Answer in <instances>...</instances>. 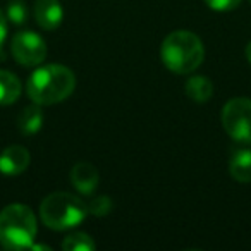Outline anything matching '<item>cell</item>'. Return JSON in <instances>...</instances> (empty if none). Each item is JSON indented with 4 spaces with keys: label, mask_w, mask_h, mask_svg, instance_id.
<instances>
[{
    "label": "cell",
    "mask_w": 251,
    "mask_h": 251,
    "mask_svg": "<svg viewBox=\"0 0 251 251\" xmlns=\"http://www.w3.org/2000/svg\"><path fill=\"white\" fill-rule=\"evenodd\" d=\"M76 86L74 73L60 64L38 67L28 79V95L38 105H53L66 100Z\"/></svg>",
    "instance_id": "6da1fadb"
},
{
    "label": "cell",
    "mask_w": 251,
    "mask_h": 251,
    "mask_svg": "<svg viewBox=\"0 0 251 251\" xmlns=\"http://www.w3.org/2000/svg\"><path fill=\"white\" fill-rule=\"evenodd\" d=\"M162 60L176 74H188L198 69L205 57L203 43L195 33L179 29L172 31L162 43Z\"/></svg>",
    "instance_id": "7a4b0ae2"
},
{
    "label": "cell",
    "mask_w": 251,
    "mask_h": 251,
    "mask_svg": "<svg viewBox=\"0 0 251 251\" xmlns=\"http://www.w3.org/2000/svg\"><path fill=\"white\" fill-rule=\"evenodd\" d=\"M36 230V217L29 206L14 203L0 212V244L5 250H29Z\"/></svg>",
    "instance_id": "3957f363"
},
{
    "label": "cell",
    "mask_w": 251,
    "mask_h": 251,
    "mask_svg": "<svg viewBox=\"0 0 251 251\" xmlns=\"http://www.w3.org/2000/svg\"><path fill=\"white\" fill-rule=\"evenodd\" d=\"M88 213V205L71 193H52L40 205L43 224L53 230H66L79 226Z\"/></svg>",
    "instance_id": "277c9868"
},
{
    "label": "cell",
    "mask_w": 251,
    "mask_h": 251,
    "mask_svg": "<svg viewBox=\"0 0 251 251\" xmlns=\"http://www.w3.org/2000/svg\"><path fill=\"white\" fill-rule=\"evenodd\" d=\"M222 126L232 140L251 143V100L232 98L224 105Z\"/></svg>",
    "instance_id": "5b68a950"
},
{
    "label": "cell",
    "mask_w": 251,
    "mask_h": 251,
    "mask_svg": "<svg viewBox=\"0 0 251 251\" xmlns=\"http://www.w3.org/2000/svg\"><path fill=\"white\" fill-rule=\"evenodd\" d=\"M12 55L21 66H38L47 57V45L40 35L33 31H19L12 38Z\"/></svg>",
    "instance_id": "8992f818"
},
{
    "label": "cell",
    "mask_w": 251,
    "mask_h": 251,
    "mask_svg": "<svg viewBox=\"0 0 251 251\" xmlns=\"http://www.w3.org/2000/svg\"><path fill=\"white\" fill-rule=\"evenodd\" d=\"M29 162H31L29 151L25 147L12 145L0 155V172H4L5 176H18L28 169Z\"/></svg>",
    "instance_id": "52a82bcc"
},
{
    "label": "cell",
    "mask_w": 251,
    "mask_h": 251,
    "mask_svg": "<svg viewBox=\"0 0 251 251\" xmlns=\"http://www.w3.org/2000/svg\"><path fill=\"white\" fill-rule=\"evenodd\" d=\"M36 23L47 31L57 29L62 23L64 11L59 0H36L35 4Z\"/></svg>",
    "instance_id": "ba28073f"
},
{
    "label": "cell",
    "mask_w": 251,
    "mask_h": 251,
    "mask_svg": "<svg viewBox=\"0 0 251 251\" xmlns=\"http://www.w3.org/2000/svg\"><path fill=\"white\" fill-rule=\"evenodd\" d=\"M98 181H100L98 171L95 169V165L88 162H79L71 171V182L83 195H91L97 189Z\"/></svg>",
    "instance_id": "9c48e42d"
},
{
    "label": "cell",
    "mask_w": 251,
    "mask_h": 251,
    "mask_svg": "<svg viewBox=\"0 0 251 251\" xmlns=\"http://www.w3.org/2000/svg\"><path fill=\"white\" fill-rule=\"evenodd\" d=\"M42 124H43V114H42V108H40L38 103L26 107L18 117L19 131H21L23 134H26V136L38 133Z\"/></svg>",
    "instance_id": "30bf717a"
},
{
    "label": "cell",
    "mask_w": 251,
    "mask_h": 251,
    "mask_svg": "<svg viewBox=\"0 0 251 251\" xmlns=\"http://www.w3.org/2000/svg\"><path fill=\"white\" fill-rule=\"evenodd\" d=\"M21 95V81L11 71H0V105H11Z\"/></svg>",
    "instance_id": "8fae6325"
},
{
    "label": "cell",
    "mask_w": 251,
    "mask_h": 251,
    "mask_svg": "<svg viewBox=\"0 0 251 251\" xmlns=\"http://www.w3.org/2000/svg\"><path fill=\"white\" fill-rule=\"evenodd\" d=\"M229 171L236 181L251 182V150H237L230 158Z\"/></svg>",
    "instance_id": "7c38bea8"
},
{
    "label": "cell",
    "mask_w": 251,
    "mask_h": 251,
    "mask_svg": "<svg viewBox=\"0 0 251 251\" xmlns=\"http://www.w3.org/2000/svg\"><path fill=\"white\" fill-rule=\"evenodd\" d=\"M186 95H188L193 101L205 103V101H208L213 95L212 81L206 79V77H203V76L191 77V79L186 83Z\"/></svg>",
    "instance_id": "4fadbf2b"
},
{
    "label": "cell",
    "mask_w": 251,
    "mask_h": 251,
    "mask_svg": "<svg viewBox=\"0 0 251 251\" xmlns=\"http://www.w3.org/2000/svg\"><path fill=\"white\" fill-rule=\"evenodd\" d=\"M62 248L66 251H93L95 241L84 232H74L64 239Z\"/></svg>",
    "instance_id": "5bb4252c"
},
{
    "label": "cell",
    "mask_w": 251,
    "mask_h": 251,
    "mask_svg": "<svg viewBox=\"0 0 251 251\" xmlns=\"http://www.w3.org/2000/svg\"><path fill=\"white\" fill-rule=\"evenodd\" d=\"M7 18L14 25H25L28 19V9L23 0H11L7 5Z\"/></svg>",
    "instance_id": "9a60e30c"
},
{
    "label": "cell",
    "mask_w": 251,
    "mask_h": 251,
    "mask_svg": "<svg viewBox=\"0 0 251 251\" xmlns=\"http://www.w3.org/2000/svg\"><path fill=\"white\" fill-rule=\"evenodd\" d=\"M112 206V200L108 198L107 195H100V196H95L88 201V212L93 213V215H98V217H103L107 213H110Z\"/></svg>",
    "instance_id": "2e32d148"
},
{
    "label": "cell",
    "mask_w": 251,
    "mask_h": 251,
    "mask_svg": "<svg viewBox=\"0 0 251 251\" xmlns=\"http://www.w3.org/2000/svg\"><path fill=\"white\" fill-rule=\"evenodd\" d=\"M205 2L213 11H232L243 0H205Z\"/></svg>",
    "instance_id": "e0dca14e"
},
{
    "label": "cell",
    "mask_w": 251,
    "mask_h": 251,
    "mask_svg": "<svg viewBox=\"0 0 251 251\" xmlns=\"http://www.w3.org/2000/svg\"><path fill=\"white\" fill-rule=\"evenodd\" d=\"M5 36H7V19H5V16L0 11V50L4 47Z\"/></svg>",
    "instance_id": "ac0fdd59"
},
{
    "label": "cell",
    "mask_w": 251,
    "mask_h": 251,
    "mask_svg": "<svg viewBox=\"0 0 251 251\" xmlns=\"http://www.w3.org/2000/svg\"><path fill=\"white\" fill-rule=\"evenodd\" d=\"M246 59L251 62V42L248 43V47H246Z\"/></svg>",
    "instance_id": "d6986e66"
}]
</instances>
